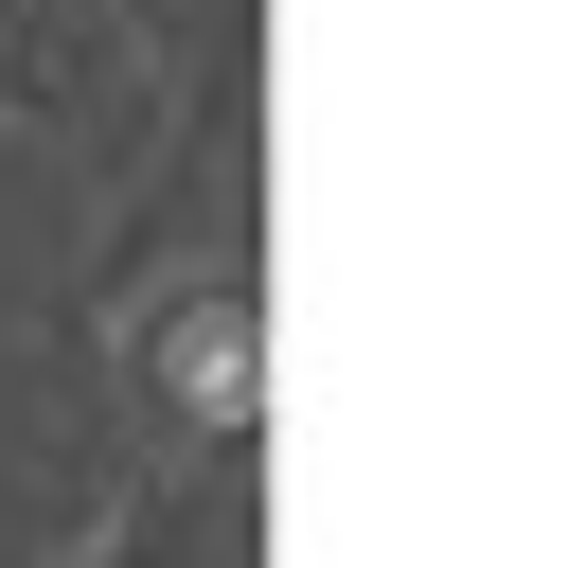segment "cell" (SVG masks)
Returning <instances> with one entry per match:
<instances>
[{"instance_id":"obj_1","label":"cell","mask_w":568,"mask_h":568,"mask_svg":"<svg viewBox=\"0 0 568 568\" xmlns=\"http://www.w3.org/2000/svg\"><path fill=\"white\" fill-rule=\"evenodd\" d=\"M89 568H213V532H195V515H178V497H142V515H124V532H106V550H89Z\"/></svg>"}]
</instances>
